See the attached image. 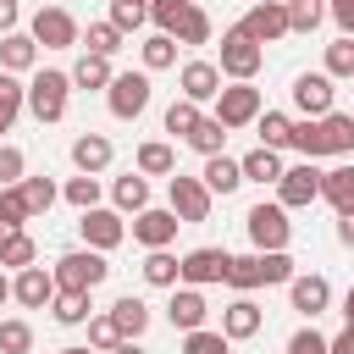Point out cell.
<instances>
[{
	"instance_id": "cell-43",
	"label": "cell",
	"mask_w": 354,
	"mask_h": 354,
	"mask_svg": "<svg viewBox=\"0 0 354 354\" xmlns=\"http://www.w3.org/2000/svg\"><path fill=\"white\" fill-rule=\"evenodd\" d=\"M61 199H66V205H77V210H94V205H100V177L77 171V177L61 188Z\"/></svg>"
},
{
	"instance_id": "cell-34",
	"label": "cell",
	"mask_w": 354,
	"mask_h": 354,
	"mask_svg": "<svg viewBox=\"0 0 354 354\" xmlns=\"http://www.w3.org/2000/svg\"><path fill=\"white\" fill-rule=\"evenodd\" d=\"M28 111V83H17V72H0V133Z\"/></svg>"
},
{
	"instance_id": "cell-53",
	"label": "cell",
	"mask_w": 354,
	"mask_h": 354,
	"mask_svg": "<svg viewBox=\"0 0 354 354\" xmlns=\"http://www.w3.org/2000/svg\"><path fill=\"white\" fill-rule=\"evenodd\" d=\"M337 243H343V249H354V205H348V210H337Z\"/></svg>"
},
{
	"instance_id": "cell-31",
	"label": "cell",
	"mask_w": 354,
	"mask_h": 354,
	"mask_svg": "<svg viewBox=\"0 0 354 354\" xmlns=\"http://www.w3.org/2000/svg\"><path fill=\"white\" fill-rule=\"evenodd\" d=\"M321 199H326L332 210H348V205H354V166H332V171H321Z\"/></svg>"
},
{
	"instance_id": "cell-50",
	"label": "cell",
	"mask_w": 354,
	"mask_h": 354,
	"mask_svg": "<svg viewBox=\"0 0 354 354\" xmlns=\"http://www.w3.org/2000/svg\"><path fill=\"white\" fill-rule=\"evenodd\" d=\"M288 354H326V337H321L315 326H299V332L288 337Z\"/></svg>"
},
{
	"instance_id": "cell-38",
	"label": "cell",
	"mask_w": 354,
	"mask_h": 354,
	"mask_svg": "<svg viewBox=\"0 0 354 354\" xmlns=\"http://www.w3.org/2000/svg\"><path fill=\"white\" fill-rule=\"evenodd\" d=\"M33 260H39V243H33V238H28L22 227H17V232H11L6 243H0V266H11V271H22V266H33Z\"/></svg>"
},
{
	"instance_id": "cell-21",
	"label": "cell",
	"mask_w": 354,
	"mask_h": 354,
	"mask_svg": "<svg viewBox=\"0 0 354 354\" xmlns=\"http://www.w3.org/2000/svg\"><path fill=\"white\" fill-rule=\"evenodd\" d=\"M260 321H266V315H260V304H254L249 293H238V299L221 310V332H227V343H243V337H254V332H260Z\"/></svg>"
},
{
	"instance_id": "cell-33",
	"label": "cell",
	"mask_w": 354,
	"mask_h": 354,
	"mask_svg": "<svg viewBox=\"0 0 354 354\" xmlns=\"http://www.w3.org/2000/svg\"><path fill=\"white\" fill-rule=\"evenodd\" d=\"M88 293H72V288H55V299H50V315L61 321V326H83L88 321Z\"/></svg>"
},
{
	"instance_id": "cell-58",
	"label": "cell",
	"mask_w": 354,
	"mask_h": 354,
	"mask_svg": "<svg viewBox=\"0 0 354 354\" xmlns=\"http://www.w3.org/2000/svg\"><path fill=\"white\" fill-rule=\"evenodd\" d=\"M6 299H11V277L0 271V304H6Z\"/></svg>"
},
{
	"instance_id": "cell-11",
	"label": "cell",
	"mask_w": 354,
	"mask_h": 354,
	"mask_svg": "<svg viewBox=\"0 0 354 354\" xmlns=\"http://www.w3.org/2000/svg\"><path fill=\"white\" fill-rule=\"evenodd\" d=\"M227 266H232V254L227 249H188L183 260H177V282H188V288H210V282H227Z\"/></svg>"
},
{
	"instance_id": "cell-59",
	"label": "cell",
	"mask_w": 354,
	"mask_h": 354,
	"mask_svg": "<svg viewBox=\"0 0 354 354\" xmlns=\"http://www.w3.org/2000/svg\"><path fill=\"white\" fill-rule=\"evenodd\" d=\"M55 354H100V348H55Z\"/></svg>"
},
{
	"instance_id": "cell-55",
	"label": "cell",
	"mask_w": 354,
	"mask_h": 354,
	"mask_svg": "<svg viewBox=\"0 0 354 354\" xmlns=\"http://www.w3.org/2000/svg\"><path fill=\"white\" fill-rule=\"evenodd\" d=\"M17 17H22V11H17V0H0V33H11V28H17Z\"/></svg>"
},
{
	"instance_id": "cell-15",
	"label": "cell",
	"mask_w": 354,
	"mask_h": 354,
	"mask_svg": "<svg viewBox=\"0 0 354 354\" xmlns=\"http://www.w3.org/2000/svg\"><path fill=\"white\" fill-rule=\"evenodd\" d=\"M11 299H17L22 310H50V299H55V277H50L44 266H22L17 282H11Z\"/></svg>"
},
{
	"instance_id": "cell-42",
	"label": "cell",
	"mask_w": 354,
	"mask_h": 354,
	"mask_svg": "<svg viewBox=\"0 0 354 354\" xmlns=\"http://www.w3.org/2000/svg\"><path fill=\"white\" fill-rule=\"evenodd\" d=\"M33 348V326L22 315H6L0 321V354H28Z\"/></svg>"
},
{
	"instance_id": "cell-49",
	"label": "cell",
	"mask_w": 354,
	"mask_h": 354,
	"mask_svg": "<svg viewBox=\"0 0 354 354\" xmlns=\"http://www.w3.org/2000/svg\"><path fill=\"white\" fill-rule=\"evenodd\" d=\"M111 22H116L122 33H138V28L149 22V11H144V6H133V0H111Z\"/></svg>"
},
{
	"instance_id": "cell-24",
	"label": "cell",
	"mask_w": 354,
	"mask_h": 354,
	"mask_svg": "<svg viewBox=\"0 0 354 354\" xmlns=\"http://www.w3.org/2000/svg\"><path fill=\"white\" fill-rule=\"evenodd\" d=\"M133 171H144V177H171V171H177V149H171L166 138H149V144H138Z\"/></svg>"
},
{
	"instance_id": "cell-32",
	"label": "cell",
	"mask_w": 354,
	"mask_h": 354,
	"mask_svg": "<svg viewBox=\"0 0 354 354\" xmlns=\"http://www.w3.org/2000/svg\"><path fill=\"white\" fill-rule=\"evenodd\" d=\"M138 61H144V72H166V66H177V39H171V33H149V39L138 44Z\"/></svg>"
},
{
	"instance_id": "cell-47",
	"label": "cell",
	"mask_w": 354,
	"mask_h": 354,
	"mask_svg": "<svg viewBox=\"0 0 354 354\" xmlns=\"http://www.w3.org/2000/svg\"><path fill=\"white\" fill-rule=\"evenodd\" d=\"M122 343V332H116V321L111 315H88V348H100V354H111Z\"/></svg>"
},
{
	"instance_id": "cell-60",
	"label": "cell",
	"mask_w": 354,
	"mask_h": 354,
	"mask_svg": "<svg viewBox=\"0 0 354 354\" xmlns=\"http://www.w3.org/2000/svg\"><path fill=\"white\" fill-rule=\"evenodd\" d=\"M133 6H144V11H149V0H133Z\"/></svg>"
},
{
	"instance_id": "cell-46",
	"label": "cell",
	"mask_w": 354,
	"mask_h": 354,
	"mask_svg": "<svg viewBox=\"0 0 354 354\" xmlns=\"http://www.w3.org/2000/svg\"><path fill=\"white\" fill-rule=\"evenodd\" d=\"M199 116H205V111H199V105H194V100H177V105H171V111H166V133H171V138H188V133H194V122H199Z\"/></svg>"
},
{
	"instance_id": "cell-36",
	"label": "cell",
	"mask_w": 354,
	"mask_h": 354,
	"mask_svg": "<svg viewBox=\"0 0 354 354\" xmlns=\"http://www.w3.org/2000/svg\"><path fill=\"white\" fill-rule=\"evenodd\" d=\"M288 6V33H315L326 17V0H282Z\"/></svg>"
},
{
	"instance_id": "cell-4",
	"label": "cell",
	"mask_w": 354,
	"mask_h": 354,
	"mask_svg": "<svg viewBox=\"0 0 354 354\" xmlns=\"http://www.w3.org/2000/svg\"><path fill=\"white\" fill-rule=\"evenodd\" d=\"M243 227H249V243L266 254V249H288V238H293V221H288V210L282 205H249V216H243Z\"/></svg>"
},
{
	"instance_id": "cell-52",
	"label": "cell",
	"mask_w": 354,
	"mask_h": 354,
	"mask_svg": "<svg viewBox=\"0 0 354 354\" xmlns=\"http://www.w3.org/2000/svg\"><path fill=\"white\" fill-rule=\"evenodd\" d=\"M326 17H332L343 33H354V0H332V6H326Z\"/></svg>"
},
{
	"instance_id": "cell-41",
	"label": "cell",
	"mask_w": 354,
	"mask_h": 354,
	"mask_svg": "<svg viewBox=\"0 0 354 354\" xmlns=\"http://www.w3.org/2000/svg\"><path fill=\"white\" fill-rule=\"evenodd\" d=\"M17 188H22V199H28V216H44V210L55 205V194H61L50 177H22Z\"/></svg>"
},
{
	"instance_id": "cell-51",
	"label": "cell",
	"mask_w": 354,
	"mask_h": 354,
	"mask_svg": "<svg viewBox=\"0 0 354 354\" xmlns=\"http://www.w3.org/2000/svg\"><path fill=\"white\" fill-rule=\"evenodd\" d=\"M183 6H188V0H149V22H155L160 33H171V22H177Z\"/></svg>"
},
{
	"instance_id": "cell-18",
	"label": "cell",
	"mask_w": 354,
	"mask_h": 354,
	"mask_svg": "<svg viewBox=\"0 0 354 354\" xmlns=\"http://www.w3.org/2000/svg\"><path fill=\"white\" fill-rule=\"evenodd\" d=\"M293 105L304 116H326L332 111V77L326 72H299L293 77Z\"/></svg>"
},
{
	"instance_id": "cell-40",
	"label": "cell",
	"mask_w": 354,
	"mask_h": 354,
	"mask_svg": "<svg viewBox=\"0 0 354 354\" xmlns=\"http://www.w3.org/2000/svg\"><path fill=\"white\" fill-rule=\"evenodd\" d=\"M188 144H194L199 155H221V144H227V127H221L216 116H199V122H194V133H188Z\"/></svg>"
},
{
	"instance_id": "cell-37",
	"label": "cell",
	"mask_w": 354,
	"mask_h": 354,
	"mask_svg": "<svg viewBox=\"0 0 354 354\" xmlns=\"http://www.w3.org/2000/svg\"><path fill=\"white\" fill-rule=\"evenodd\" d=\"M144 282H149V288H177V254L149 249V254H144Z\"/></svg>"
},
{
	"instance_id": "cell-5",
	"label": "cell",
	"mask_w": 354,
	"mask_h": 354,
	"mask_svg": "<svg viewBox=\"0 0 354 354\" xmlns=\"http://www.w3.org/2000/svg\"><path fill=\"white\" fill-rule=\"evenodd\" d=\"M28 33H33V44H44V50H72V44L83 39V28H77V17H72L66 6H39Z\"/></svg>"
},
{
	"instance_id": "cell-48",
	"label": "cell",
	"mask_w": 354,
	"mask_h": 354,
	"mask_svg": "<svg viewBox=\"0 0 354 354\" xmlns=\"http://www.w3.org/2000/svg\"><path fill=\"white\" fill-rule=\"evenodd\" d=\"M28 177V160H22V149L17 144H0V188H17Z\"/></svg>"
},
{
	"instance_id": "cell-14",
	"label": "cell",
	"mask_w": 354,
	"mask_h": 354,
	"mask_svg": "<svg viewBox=\"0 0 354 354\" xmlns=\"http://www.w3.org/2000/svg\"><path fill=\"white\" fill-rule=\"evenodd\" d=\"M177 227H183V221H177L171 205H166V210H160V205H144V210L133 216V243H144V249H166V243L177 238Z\"/></svg>"
},
{
	"instance_id": "cell-9",
	"label": "cell",
	"mask_w": 354,
	"mask_h": 354,
	"mask_svg": "<svg viewBox=\"0 0 354 354\" xmlns=\"http://www.w3.org/2000/svg\"><path fill=\"white\" fill-rule=\"evenodd\" d=\"M310 199H321V166H315V160L282 166V177H277V205H282V210H299V205H310Z\"/></svg>"
},
{
	"instance_id": "cell-45",
	"label": "cell",
	"mask_w": 354,
	"mask_h": 354,
	"mask_svg": "<svg viewBox=\"0 0 354 354\" xmlns=\"http://www.w3.org/2000/svg\"><path fill=\"white\" fill-rule=\"evenodd\" d=\"M326 77H354V33L326 44Z\"/></svg>"
},
{
	"instance_id": "cell-13",
	"label": "cell",
	"mask_w": 354,
	"mask_h": 354,
	"mask_svg": "<svg viewBox=\"0 0 354 354\" xmlns=\"http://www.w3.org/2000/svg\"><path fill=\"white\" fill-rule=\"evenodd\" d=\"M77 232H83V243H88V249L111 254V249L127 238V221H122V210H105V205H94V210H83Z\"/></svg>"
},
{
	"instance_id": "cell-2",
	"label": "cell",
	"mask_w": 354,
	"mask_h": 354,
	"mask_svg": "<svg viewBox=\"0 0 354 354\" xmlns=\"http://www.w3.org/2000/svg\"><path fill=\"white\" fill-rule=\"evenodd\" d=\"M55 288H72V293H94L105 277H111V266H105V254L100 249H72V254H61L55 260Z\"/></svg>"
},
{
	"instance_id": "cell-19",
	"label": "cell",
	"mask_w": 354,
	"mask_h": 354,
	"mask_svg": "<svg viewBox=\"0 0 354 354\" xmlns=\"http://www.w3.org/2000/svg\"><path fill=\"white\" fill-rule=\"evenodd\" d=\"M111 160H116V144H111L105 133H77V138H72V166H77V171L100 177Z\"/></svg>"
},
{
	"instance_id": "cell-54",
	"label": "cell",
	"mask_w": 354,
	"mask_h": 354,
	"mask_svg": "<svg viewBox=\"0 0 354 354\" xmlns=\"http://www.w3.org/2000/svg\"><path fill=\"white\" fill-rule=\"evenodd\" d=\"M326 354H354V326H348V321H343L337 337H326Z\"/></svg>"
},
{
	"instance_id": "cell-16",
	"label": "cell",
	"mask_w": 354,
	"mask_h": 354,
	"mask_svg": "<svg viewBox=\"0 0 354 354\" xmlns=\"http://www.w3.org/2000/svg\"><path fill=\"white\" fill-rule=\"evenodd\" d=\"M288 299H293V310L299 315H321L326 304H332V282L321 277V271H304V277H288Z\"/></svg>"
},
{
	"instance_id": "cell-25",
	"label": "cell",
	"mask_w": 354,
	"mask_h": 354,
	"mask_svg": "<svg viewBox=\"0 0 354 354\" xmlns=\"http://www.w3.org/2000/svg\"><path fill=\"white\" fill-rule=\"evenodd\" d=\"M199 183H205L210 194H221V199H227V194L243 183V166H238L232 155H205V171H199Z\"/></svg>"
},
{
	"instance_id": "cell-56",
	"label": "cell",
	"mask_w": 354,
	"mask_h": 354,
	"mask_svg": "<svg viewBox=\"0 0 354 354\" xmlns=\"http://www.w3.org/2000/svg\"><path fill=\"white\" fill-rule=\"evenodd\" d=\"M111 354H144V348H138V337H122V343H116Z\"/></svg>"
},
{
	"instance_id": "cell-35",
	"label": "cell",
	"mask_w": 354,
	"mask_h": 354,
	"mask_svg": "<svg viewBox=\"0 0 354 354\" xmlns=\"http://www.w3.org/2000/svg\"><path fill=\"white\" fill-rule=\"evenodd\" d=\"M254 127H260V144L266 149H288L293 144V116H282V111H260Z\"/></svg>"
},
{
	"instance_id": "cell-3",
	"label": "cell",
	"mask_w": 354,
	"mask_h": 354,
	"mask_svg": "<svg viewBox=\"0 0 354 354\" xmlns=\"http://www.w3.org/2000/svg\"><path fill=\"white\" fill-rule=\"evenodd\" d=\"M66 94H72V77L66 72H33V83H28V111H33V122L44 127V122H61L66 116Z\"/></svg>"
},
{
	"instance_id": "cell-20",
	"label": "cell",
	"mask_w": 354,
	"mask_h": 354,
	"mask_svg": "<svg viewBox=\"0 0 354 354\" xmlns=\"http://www.w3.org/2000/svg\"><path fill=\"white\" fill-rule=\"evenodd\" d=\"M166 315H171V326L177 332H194V326H205V315H210V304H205V293L199 288H171V304H166Z\"/></svg>"
},
{
	"instance_id": "cell-26",
	"label": "cell",
	"mask_w": 354,
	"mask_h": 354,
	"mask_svg": "<svg viewBox=\"0 0 354 354\" xmlns=\"http://www.w3.org/2000/svg\"><path fill=\"white\" fill-rule=\"evenodd\" d=\"M171 39H177V44H210V17H205V6H199V0H188V6L177 11Z\"/></svg>"
},
{
	"instance_id": "cell-12",
	"label": "cell",
	"mask_w": 354,
	"mask_h": 354,
	"mask_svg": "<svg viewBox=\"0 0 354 354\" xmlns=\"http://www.w3.org/2000/svg\"><path fill=\"white\" fill-rule=\"evenodd\" d=\"M238 28H243L254 44H277V39H288V6H282V0H254Z\"/></svg>"
},
{
	"instance_id": "cell-39",
	"label": "cell",
	"mask_w": 354,
	"mask_h": 354,
	"mask_svg": "<svg viewBox=\"0 0 354 354\" xmlns=\"http://www.w3.org/2000/svg\"><path fill=\"white\" fill-rule=\"evenodd\" d=\"M83 39H88V50H94V55H116V50L127 44V33H122L111 17H105V22H88V33H83Z\"/></svg>"
},
{
	"instance_id": "cell-23",
	"label": "cell",
	"mask_w": 354,
	"mask_h": 354,
	"mask_svg": "<svg viewBox=\"0 0 354 354\" xmlns=\"http://www.w3.org/2000/svg\"><path fill=\"white\" fill-rule=\"evenodd\" d=\"M315 127H321V155H348L354 149V116L326 111V116H315Z\"/></svg>"
},
{
	"instance_id": "cell-17",
	"label": "cell",
	"mask_w": 354,
	"mask_h": 354,
	"mask_svg": "<svg viewBox=\"0 0 354 354\" xmlns=\"http://www.w3.org/2000/svg\"><path fill=\"white\" fill-rule=\"evenodd\" d=\"M177 83H183V100L205 105V100H216V88H221V66H216V61H183Z\"/></svg>"
},
{
	"instance_id": "cell-1",
	"label": "cell",
	"mask_w": 354,
	"mask_h": 354,
	"mask_svg": "<svg viewBox=\"0 0 354 354\" xmlns=\"http://www.w3.org/2000/svg\"><path fill=\"white\" fill-rule=\"evenodd\" d=\"M293 277V260H288V249H254V254H232V266H227V288H238V293H254V288H271V282H288Z\"/></svg>"
},
{
	"instance_id": "cell-44",
	"label": "cell",
	"mask_w": 354,
	"mask_h": 354,
	"mask_svg": "<svg viewBox=\"0 0 354 354\" xmlns=\"http://www.w3.org/2000/svg\"><path fill=\"white\" fill-rule=\"evenodd\" d=\"M232 343H227V332H210V326H194V332H183V354H227Z\"/></svg>"
},
{
	"instance_id": "cell-27",
	"label": "cell",
	"mask_w": 354,
	"mask_h": 354,
	"mask_svg": "<svg viewBox=\"0 0 354 354\" xmlns=\"http://www.w3.org/2000/svg\"><path fill=\"white\" fill-rule=\"evenodd\" d=\"M111 199H116V210H122V216H138V210L149 205V177H144V171L116 177V183H111Z\"/></svg>"
},
{
	"instance_id": "cell-10",
	"label": "cell",
	"mask_w": 354,
	"mask_h": 354,
	"mask_svg": "<svg viewBox=\"0 0 354 354\" xmlns=\"http://www.w3.org/2000/svg\"><path fill=\"white\" fill-rule=\"evenodd\" d=\"M166 199H171L177 221L188 227V221H205V216H210V199H216V194H210L199 177H183V171H171V177H166Z\"/></svg>"
},
{
	"instance_id": "cell-22",
	"label": "cell",
	"mask_w": 354,
	"mask_h": 354,
	"mask_svg": "<svg viewBox=\"0 0 354 354\" xmlns=\"http://www.w3.org/2000/svg\"><path fill=\"white\" fill-rule=\"evenodd\" d=\"M39 66V44H33V33H0V72H33Z\"/></svg>"
},
{
	"instance_id": "cell-7",
	"label": "cell",
	"mask_w": 354,
	"mask_h": 354,
	"mask_svg": "<svg viewBox=\"0 0 354 354\" xmlns=\"http://www.w3.org/2000/svg\"><path fill=\"white\" fill-rule=\"evenodd\" d=\"M105 100H111V116H122V122L144 116L149 111V72H116L105 83Z\"/></svg>"
},
{
	"instance_id": "cell-30",
	"label": "cell",
	"mask_w": 354,
	"mask_h": 354,
	"mask_svg": "<svg viewBox=\"0 0 354 354\" xmlns=\"http://www.w3.org/2000/svg\"><path fill=\"white\" fill-rule=\"evenodd\" d=\"M111 321H116V332H122V337H144V326H149V304L127 293V299H116V304H111Z\"/></svg>"
},
{
	"instance_id": "cell-6",
	"label": "cell",
	"mask_w": 354,
	"mask_h": 354,
	"mask_svg": "<svg viewBox=\"0 0 354 354\" xmlns=\"http://www.w3.org/2000/svg\"><path fill=\"white\" fill-rule=\"evenodd\" d=\"M260 61H266V50H260L243 28H227V33H221V61H216V66H221L232 83H249V77L260 72Z\"/></svg>"
},
{
	"instance_id": "cell-28",
	"label": "cell",
	"mask_w": 354,
	"mask_h": 354,
	"mask_svg": "<svg viewBox=\"0 0 354 354\" xmlns=\"http://www.w3.org/2000/svg\"><path fill=\"white\" fill-rule=\"evenodd\" d=\"M66 77H72V88H105L116 72H111V55H94V50H83V55H77V66H72Z\"/></svg>"
},
{
	"instance_id": "cell-57",
	"label": "cell",
	"mask_w": 354,
	"mask_h": 354,
	"mask_svg": "<svg viewBox=\"0 0 354 354\" xmlns=\"http://www.w3.org/2000/svg\"><path fill=\"white\" fill-rule=\"evenodd\" d=\"M343 321H348V326H354V288H348V293H343Z\"/></svg>"
},
{
	"instance_id": "cell-8",
	"label": "cell",
	"mask_w": 354,
	"mask_h": 354,
	"mask_svg": "<svg viewBox=\"0 0 354 354\" xmlns=\"http://www.w3.org/2000/svg\"><path fill=\"white\" fill-rule=\"evenodd\" d=\"M260 116V88L254 83H227V88H216V122L232 133V127H249Z\"/></svg>"
},
{
	"instance_id": "cell-29",
	"label": "cell",
	"mask_w": 354,
	"mask_h": 354,
	"mask_svg": "<svg viewBox=\"0 0 354 354\" xmlns=\"http://www.w3.org/2000/svg\"><path fill=\"white\" fill-rule=\"evenodd\" d=\"M238 166H243V183H277V177H282V149L254 144V149H249Z\"/></svg>"
}]
</instances>
